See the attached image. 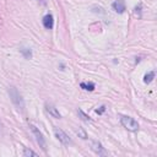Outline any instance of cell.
<instances>
[{
    "label": "cell",
    "instance_id": "6da1fadb",
    "mask_svg": "<svg viewBox=\"0 0 157 157\" xmlns=\"http://www.w3.org/2000/svg\"><path fill=\"white\" fill-rule=\"evenodd\" d=\"M7 92H9V94H10V98H11L12 103L15 104V107H16L17 109H21V110H22V109L25 108V101H23L21 93L17 91V88L13 87V86H11V87H9Z\"/></svg>",
    "mask_w": 157,
    "mask_h": 157
},
{
    "label": "cell",
    "instance_id": "7a4b0ae2",
    "mask_svg": "<svg viewBox=\"0 0 157 157\" xmlns=\"http://www.w3.org/2000/svg\"><path fill=\"white\" fill-rule=\"evenodd\" d=\"M120 123L121 125L128 129L129 131H137L139 130V123L131 118V117H128V115H120Z\"/></svg>",
    "mask_w": 157,
    "mask_h": 157
},
{
    "label": "cell",
    "instance_id": "3957f363",
    "mask_svg": "<svg viewBox=\"0 0 157 157\" xmlns=\"http://www.w3.org/2000/svg\"><path fill=\"white\" fill-rule=\"evenodd\" d=\"M29 128H31V131H32V134L34 135L36 141H37V144L39 145V147H40L43 151H45V150H47V144H45V140H44V137H43V134H42V132L39 131V129H38L36 125H33V124H31Z\"/></svg>",
    "mask_w": 157,
    "mask_h": 157
},
{
    "label": "cell",
    "instance_id": "277c9868",
    "mask_svg": "<svg viewBox=\"0 0 157 157\" xmlns=\"http://www.w3.org/2000/svg\"><path fill=\"white\" fill-rule=\"evenodd\" d=\"M54 134H55L56 139H58L61 144H64V145H69V144L71 142V140H70V137L67 136V134H66L65 131H63L61 129L54 128Z\"/></svg>",
    "mask_w": 157,
    "mask_h": 157
},
{
    "label": "cell",
    "instance_id": "5b68a950",
    "mask_svg": "<svg viewBox=\"0 0 157 157\" xmlns=\"http://www.w3.org/2000/svg\"><path fill=\"white\" fill-rule=\"evenodd\" d=\"M91 148L98 155V156H107L108 152L105 151V148L102 146V144L99 141H96V140H91Z\"/></svg>",
    "mask_w": 157,
    "mask_h": 157
},
{
    "label": "cell",
    "instance_id": "8992f818",
    "mask_svg": "<svg viewBox=\"0 0 157 157\" xmlns=\"http://www.w3.org/2000/svg\"><path fill=\"white\" fill-rule=\"evenodd\" d=\"M112 7H113V10H114L115 12H118V13H123V12H125V10H126L125 1H124V0H115V1L112 4Z\"/></svg>",
    "mask_w": 157,
    "mask_h": 157
},
{
    "label": "cell",
    "instance_id": "52a82bcc",
    "mask_svg": "<svg viewBox=\"0 0 157 157\" xmlns=\"http://www.w3.org/2000/svg\"><path fill=\"white\" fill-rule=\"evenodd\" d=\"M42 22H43L44 28H47V29H52L53 26H54V17H53V15H50V13L45 15V16L43 17Z\"/></svg>",
    "mask_w": 157,
    "mask_h": 157
},
{
    "label": "cell",
    "instance_id": "ba28073f",
    "mask_svg": "<svg viewBox=\"0 0 157 157\" xmlns=\"http://www.w3.org/2000/svg\"><path fill=\"white\" fill-rule=\"evenodd\" d=\"M45 110H47L53 118H56V119H60V118H61V114L59 113V110H58L53 104L47 103V104H45Z\"/></svg>",
    "mask_w": 157,
    "mask_h": 157
},
{
    "label": "cell",
    "instance_id": "9c48e42d",
    "mask_svg": "<svg viewBox=\"0 0 157 157\" xmlns=\"http://www.w3.org/2000/svg\"><path fill=\"white\" fill-rule=\"evenodd\" d=\"M80 87L85 91H93L94 90V83L93 82H81Z\"/></svg>",
    "mask_w": 157,
    "mask_h": 157
},
{
    "label": "cell",
    "instance_id": "30bf717a",
    "mask_svg": "<svg viewBox=\"0 0 157 157\" xmlns=\"http://www.w3.org/2000/svg\"><path fill=\"white\" fill-rule=\"evenodd\" d=\"M153 78H155V71H150V72H147V74L144 76V82H145V83H150Z\"/></svg>",
    "mask_w": 157,
    "mask_h": 157
},
{
    "label": "cell",
    "instance_id": "8fae6325",
    "mask_svg": "<svg viewBox=\"0 0 157 157\" xmlns=\"http://www.w3.org/2000/svg\"><path fill=\"white\" fill-rule=\"evenodd\" d=\"M20 52L22 53V55H23L26 59L32 58V52H31V49H28V48H21Z\"/></svg>",
    "mask_w": 157,
    "mask_h": 157
},
{
    "label": "cell",
    "instance_id": "7c38bea8",
    "mask_svg": "<svg viewBox=\"0 0 157 157\" xmlns=\"http://www.w3.org/2000/svg\"><path fill=\"white\" fill-rule=\"evenodd\" d=\"M77 114H78V115L81 117V119H82L83 121H91V120H92V119L90 118V115L85 114V113H83V112H82L81 109H78V110H77Z\"/></svg>",
    "mask_w": 157,
    "mask_h": 157
},
{
    "label": "cell",
    "instance_id": "4fadbf2b",
    "mask_svg": "<svg viewBox=\"0 0 157 157\" xmlns=\"http://www.w3.org/2000/svg\"><path fill=\"white\" fill-rule=\"evenodd\" d=\"M76 134L81 137V139H83V140H86L87 139V134H86V131L82 129V128H78V129H76Z\"/></svg>",
    "mask_w": 157,
    "mask_h": 157
},
{
    "label": "cell",
    "instance_id": "5bb4252c",
    "mask_svg": "<svg viewBox=\"0 0 157 157\" xmlns=\"http://www.w3.org/2000/svg\"><path fill=\"white\" fill-rule=\"evenodd\" d=\"M23 156H25V157H27V156H33V157H36L37 153H36L34 151L29 150V148H25V151H23Z\"/></svg>",
    "mask_w": 157,
    "mask_h": 157
},
{
    "label": "cell",
    "instance_id": "9a60e30c",
    "mask_svg": "<svg viewBox=\"0 0 157 157\" xmlns=\"http://www.w3.org/2000/svg\"><path fill=\"white\" fill-rule=\"evenodd\" d=\"M104 110H105V105H101L98 109H96V113H97V114H102Z\"/></svg>",
    "mask_w": 157,
    "mask_h": 157
},
{
    "label": "cell",
    "instance_id": "2e32d148",
    "mask_svg": "<svg viewBox=\"0 0 157 157\" xmlns=\"http://www.w3.org/2000/svg\"><path fill=\"white\" fill-rule=\"evenodd\" d=\"M38 1H40L43 5H45V0H38Z\"/></svg>",
    "mask_w": 157,
    "mask_h": 157
}]
</instances>
